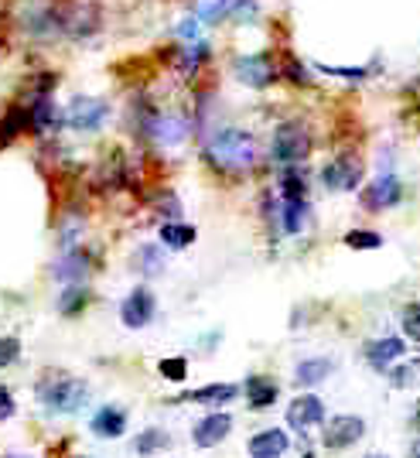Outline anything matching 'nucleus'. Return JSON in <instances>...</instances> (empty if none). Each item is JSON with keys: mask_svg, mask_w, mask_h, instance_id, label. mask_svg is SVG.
Listing matches in <instances>:
<instances>
[{"mask_svg": "<svg viewBox=\"0 0 420 458\" xmlns=\"http://www.w3.org/2000/svg\"><path fill=\"white\" fill-rule=\"evenodd\" d=\"M24 131H31L28 106H7L4 116H0V148H11Z\"/></svg>", "mask_w": 420, "mask_h": 458, "instance_id": "nucleus-17", "label": "nucleus"}, {"mask_svg": "<svg viewBox=\"0 0 420 458\" xmlns=\"http://www.w3.org/2000/svg\"><path fill=\"white\" fill-rule=\"evenodd\" d=\"M281 76V65L270 52H249L232 58V79L247 89H270Z\"/></svg>", "mask_w": 420, "mask_h": 458, "instance_id": "nucleus-5", "label": "nucleus"}, {"mask_svg": "<svg viewBox=\"0 0 420 458\" xmlns=\"http://www.w3.org/2000/svg\"><path fill=\"white\" fill-rule=\"evenodd\" d=\"M212 55V48H209V41L202 38V41H195V45H178V62H174V69L181 72L185 79H195L198 72H202V65L209 62Z\"/></svg>", "mask_w": 420, "mask_h": 458, "instance_id": "nucleus-16", "label": "nucleus"}, {"mask_svg": "<svg viewBox=\"0 0 420 458\" xmlns=\"http://www.w3.org/2000/svg\"><path fill=\"white\" fill-rule=\"evenodd\" d=\"M89 270H93V257H89L86 250H69V253L55 264V277L65 287L82 284V281L89 277Z\"/></svg>", "mask_w": 420, "mask_h": 458, "instance_id": "nucleus-12", "label": "nucleus"}, {"mask_svg": "<svg viewBox=\"0 0 420 458\" xmlns=\"http://www.w3.org/2000/svg\"><path fill=\"white\" fill-rule=\"evenodd\" d=\"M365 458H390V455H365Z\"/></svg>", "mask_w": 420, "mask_h": 458, "instance_id": "nucleus-38", "label": "nucleus"}, {"mask_svg": "<svg viewBox=\"0 0 420 458\" xmlns=\"http://www.w3.org/2000/svg\"><path fill=\"white\" fill-rule=\"evenodd\" d=\"M154 308H157V301H154L151 291L147 287H134L123 298V305H120V318H123L127 328H144L154 318Z\"/></svg>", "mask_w": 420, "mask_h": 458, "instance_id": "nucleus-9", "label": "nucleus"}, {"mask_svg": "<svg viewBox=\"0 0 420 458\" xmlns=\"http://www.w3.org/2000/svg\"><path fill=\"white\" fill-rule=\"evenodd\" d=\"M414 89H417V93H420V79H417V82H414Z\"/></svg>", "mask_w": 420, "mask_h": 458, "instance_id": "nucleus-39", "label": "nucleus"}, {"mask_svg": "<svg viewBox=\"0 0 420 458\" xmlns=\"http://www.w3.org/2000/svg\"><path fill=\"white\" fill-rule=\"evenodd\" d=\"M236 394H239V386H236V383H209V386H202V390H191L185 401H191V403H230V401H236Z\"/></svg>", "mask_w": 420, "mask_h": 458, "instance_id": "nucleus-21", "label": "nucleus"}, {"mask_svg": "<svg viewBox=\"0 0 420 458\" xmlns=\"http://www.w3.org/2000/svg\"><path fill=\"white\" fill-rule=\"evenodd\" d=\"M247 394L253 407H270V403L277 401V383L270 380V377H253L247 383Z\"/></svg>", "mask_w": 420, "mask_h": 458, "instance_id": "nucleus-26", "label": "nucleus"}, {"mask_svg": "<svg viewBox=\"0 0 420 458\" xmlns=\"http://www.w3.org/2000/svg\"><path fill=\"white\" fill-rule=\"evenodd\" d=\"M86 301H89V291L82 284H69L62 291V298H58V311H62V315H79Z\"/></svg>", "mask_w": 420, "mask_h": 458, "instance_id": "nucleus-28", "label": "nucleus"}, {"mask_svg": "<svg viewBox=\"0 0 420 458\" xmlns=\"http://www.w3.org/2000/svg\"><path fill=\"white\" fill-rule=\"evenodd\" d=\"M127 431V414L120 407H99L93 414V435L99 438H120Z\"/></svg>", "mask_w": 420, "mask_h": 458, "instance_id": "nucleus-19", "label": "nucleus"}, {"mask_svg": "<svg viewBox=\"0 0 420 458\" xmlns=\"http://www.w3.org/2000/svg\"><path fill=\"white\" fill-rule=\"evenodd\" d=\"M315 148V137L307 131V123L301 120H284L277 123V131L270 137V157L281 161L284 168H298Z\"/></svg>", "mask_w": 420, "mask_h": 458, "instance_id": "nucleus-2", "label": "nucleus"}, {"mask_svg": "<svg viewBox=\"0 0 420 458\" xmlns=\"http://www.w3.org/2000/svg\"><path fill=\"white\" fill-rule=\"evenodd\" d=\"M410 458H420V455H410Z\"/></svg>", "mask_w": 420, "mask_h": 458, "instance_id": "nucleus-40", "label": "nucleus"}, {"mask_svg": "<svg viewBox=\"0 0 420 458\" xmlns=\"http://www.w3.org/2000/svg\"><path fill=\"white\" fill-rule=\"evenodd\" d=\"M287 431L281 428H267V431H260V435H253L249 438V458H281L287 452Z\"/></svg>", "mask_w": 420, "mask_h": 458, "instance_id": "nucleus-15", "label": "nucleus"}, {"mask_svg": "<svg viewBox=\"0 0 420 458\" xmlns=\"http://www.w3.org/2000/svg\"><path fill=\"white\" fill-rule=\"evenodd\" d=\"M305 223H307V199H301V202H287V199H281V229H284L287 236L301 233Z\"/></svg>", "mask_w": 420, "mask_h": 458, "instance_id": "nucleus-23", "label": "nucleus"}, {"mask_svg": "<svg viewBox=\"0 0 420 458\" xmlns=\"http://www.w3.org/2000/svg\"><path fill=\"white\" fill-rule=\"evenodd\" d=\"M134 267L140 270L144 277H157V274H164V250L151 247V243H144V247L137 250Z\"/></svg>", "mask_w": 420, "mask_h": 458, "instance_id": "nucleus-24", "label": "nucleus"}, {"mask_svg": "<svg viewBox=\"0 0 420 458\" xmlns=\"http://www.w3.org/2000/svg\"><path fill=\"white\" fill-rule=\"evenodd\" d=\"M359 202H363V209H369V212L397 209V206L403 202V182L393 172L376 174L369 185L359 189Z\"/></svg>", "mask_w": 420, "mask_h": 458, "instance_id": "nucleus-7", "label": "nucleus"}, {"mask_svg": "<svg viewBox=\"0 0 420 458\" xmlns=\"http://www.w3.org/2000/svg\"><path fill=\"white\" fill-rule=\"evenodd\" d=\"M365 435V420L356 414H339L328 420L325 428V448H349Z\"/></svg>", "mask_w": 420, "mask_h": 458, "instance_id": "nucleus-10", "label": "nucleus"}, {"mask_svg": "<svg viewBox=\"0 0 420 458\" xmlns=\"http://www.w3.org/2000/svg\"><path fill=\"white\" fill-rule=\"evenodd\" d=\"M106 120H110V99H103V96L76 93L69 99V106L62 110V123L76 134H96Z\"/></svg>", "mask_w": 420, "mask_h": 458, "instance_id": "nucleus-4", "label": "nucleus"}, {"mask_svg": "<svg viewBox=\"0 0 420 458\" xmlns=\"http://www.w3.org/2000/svg\"><path fill=\"white\" fill-rule=\"evenodd\" d=\"M403 332H407V339L420 343V301L403 308Z\"/></svg>", "mask_w": 420, "mask_h": 458, "instance_id": "nucleus-34", "label": "nucleus"}, {"mask_svg": "<svg viewBox=\"0 0 420 458\" xmlns=\"http://www.w3.org/2000/svg\"><path fill=\"white\" fill-rule=\"evenodd\" d=\"M311 69H315V72H325V76H335V79H352V82L369 79L376 72L373 65H356V69H349V65H325V62H311Z\"/></svg>", "mask_w": 420, "mask_h": 458, "instance_id": "nucleus-27", "label": "nucleus"}, {"mask_svg": "<svg viewBox=\"0 0 420 458\" xmlns=\"http://www.w3.org/2000/svg\"><path fill=\"white\" fill-rule=\"evenodd\" d=\"M281 72H284L290 82H298V86H305V82H311V65H305V62H298V58H284V65H281Z\"/></svg>", "mask_w": 420, "mask_h": 458, "instance_id": "nucleus-32", "label": "nucleus"}, {"mask_svg": "<svg viewBox=\"0 0 420 458\" xmlns=\"http://www.w3.org/2000/svg\"><path fill=\"white\" fill-rule=\"evenodd\" d=\"M195 41H202V24H198L195 14H191V18H185L178 28H174V45L185 48V45H195Z\"/></svg>", "mask_w": 420, "mask_h": 458, "instance_id": "nucleus-31", "label": "nucleus"}, {"mask_svg": "<svg viewBox=\"0 0 420 458\" xmlns=\"http://www.w3.org/2000/svg\"><path fill=\"white\" fill-rule=\"evenodd\" d=\"M345 247L349 250H380L382 236L380 233H373V229H352V233H345Z\"/></svg>", "mask_w": 420, "mask_h": 458, "instance_id": "nucleus-30", "label": "nucleus"}, {"mask_svg": "<svg viewBox=\"0 0 420 458\" xmlns=\"http://www.w3.org/2000/svg\"><path fill=\"white\" fill-rule=\"evenodd\" d=\"M14 414V397L7 390H0V420H7Z\"/></svg>", "mask_w": 420, "mask_h": 458, "instance_id": "nucleus-36", "label": "nucleus"}, {"mask_svg": "<svg viewBox=\"0 0 420 458\" xmlns=\"http://www.w3.org/2000/svg\"><path fill=\"white\" fill-rule=\"evenodd\" d=\"M232 428V418L230 414H209V418H202L195 424V431H191V438L198 448H215L219 441L230 435Z\"/></svg>", "mask_w": 420, "mask_h": 458, "instance_id": "nucleus-13", "label": "nucleus"}, {"mask_svg": "<svg viewBox=\"0 0 420 458\" xmlns=\"http://www.w3.org/2000/svg\"><path fill=\"white\" fill-rule=\"evenodd\" d=\"M277 191H281V199H287V202H301V199H307L305 168H301V165H298V168H284L281 178H277Z\"/></svg>", "mask_w": 420, "mask_h": 458, "instance_id": "nucleus-20", "label": "nucleus"}, {"mask_svg": "<svg viewBox=\"0 0 420 458\" xmlns=\"http://www.w3.org/2000/svg\"><path fill=\"white\" fill-rule=\"evenodd\" d=\"M7 458H31V455H7Z\"/></svg>", "mask_w": 420, "mask_h": 458, "instance_id": "nucleus-37", "label": "nucleus"}, {"mask_svg": "<svg viewBox=\"0 0 420 458\" xmlns=\"http://www.w3.org/2000/svg\"><path fill=\"white\" fill-rule=\"evenodd\" d=\"M161 243L172 250H185L195 243V226L189 223H164L161 226Z\"/></svg>", "mask_w": 420, "mask_h": 458, "instance_id": "nucleus-25", "label": "nucleus"}, {"mask_svg": "<svg viewBox=\"0 0 420 458\" xmlns=\"http://www.w3.org/2000/svg\"><path fill=\"white\" fill-rule=\"evenodd\" d=\"M18 352H21L18 339H11V335H0V369L14 363V360H18Z\"/></svg>", "mask_w": 420, "mask_h": 458, "instance_id": "nucleus-35", "label": "nucleus"}, {"mask_svg": "<svg viewBox=\"0 0 420 458\" xmlns=\"http://www.w3.org/2000/svg\"><path fill=\"white\" fill-rule=\"evenodd\" d=\"M363 174H365L363 161L352 151H342L322 168V185L328 191H356L363 185Z\"/></svg>", "mask_w": 420, "mask_h": 458, "instance_id": "nucleus-6", "label": "nucleus"}, {"mask_svg": "<svg viewBox=\"0 0 420 458\" xmlns=\"http://www.w3.org/2000/svg\"><path fill=\"white\" fill-rule=\"evenodd\" d=\"M28 116H31V131H38V134H45V131H52V127L62 123V110H58L52 93L35 96V103L28 106Z\"/></svg>", "mask_w": 420, "mask_h": 458, "instance_id": "nucleus-14", "label": "nucleus"}, {"mask_svg": "<svg viewBox=\"0 0 420 458\" xmlns=\"http://www.w3.org/2000/svg\"><path fill=\"white\" fill-rule=\"evenodd\" d=\"M403 352H407V345L397 335H386V339H376V343L365 345V360L376 366V369H386L393 360H400Z\"/></svg>", "mask_w": 420, "mask_h": 458, "instance_id": "nucleus-18", "label": "nucleus"}, {"mask_svg": "<svg viewBox=\"0 0 420 458\" xmlns=\"http://www.w3.org/2000/svg\"><path fill=\"white\" fill-rule=\"evenodd\" d=\"M82 458H86V455H82Z\"/></svg>", "mask_w": 420, "mask_h": 458, "instance_id": "nucleus-41", "label": "nucleus"}, {"mask_svg": "<svg viewBox=\"0 0 420 458\" xmlns=\"http://www.w3.org/2000/svg\"><path fill=\"white\" fill-rule=\"evenodd\" d=\"M202 157L209 161L212 172L243 178L247 172H253V165L260 157V144L243 127H215L202 144Z\"/></svg>", "mask_w": 420, "mask_h": 458, "instance_id": "nucleus-1", "label": "nucleus"}, {"mask_svg": "<svg viewBox=\"0 0 420 458\" xmlns=\"http://www.w3.org/2000/svg\"><path fill=\"white\" fill-rule=\"evenodd\" d=\"M335 369V363L332 360H325V356H318V360H305V363H298V369H294V380L301 383V386H315V383L328 380V373Z\"/></svg>", "mask_w": 420, "mask_h": 458, "instance_id": "nucleus-22", "label": "nucleus"}, {"mask_svg": "<svg viewBox=\"0 0 420 458\" xmlns=\"http://www.w3.org/2000/svg\"><path fill=\"white\" fill-rule=\"evenodd\" d=\"M168 445H172V438H168L161 428H151V431H144V435L134 441L137 455H154V452H161V448H168Z\"/></svg>", "mask_w": 420, "mask_h": 458, "instance_id": "nucleus-29", "label": "nucleus"}, {"mask_svg": "<svg viewBox=\"0 0 420 458\" xmlns=\"http://www.w3.org/2000/svg\"><path fill=\"white\" fill-rule=\"evenodd\" d=\"M157 373H161L164 380H185V377H189V363H185L181 356H172V360H161V363H157Z\"/></svg>", "mask_w": 420, "mask_h": 458, "instance_id": "nucleus-33", "label": "nucleus"}, {"mask_svg": "<svg viewBox=\"0 0 420 458\" xmlns=\"http://www.w3.org/2000/svg\"><path fill=\"white\" fill-rule=\"evenodd\" d=\"M140 127L157 148H181L191 137V116L181 110H147L140 116Z\"/></svg>", "mask_w": 420, "mask_h": 458, "instance_id": "nucleus-3", "label": "nucleus"}, {"mask_svg": "<svg viewBox=\"0 0 420 458\" xmlns=\"http://www.w3.org/2000/svg\"><path fill=\"white\" fill-rule=\"evenodd\" d=\"M41 397H45V403H48L52 411L72 414V411H79L82 403L89 401V386H86L82 380H69V377H62V380L48 383V386L41 390Z\"/></svg>", "mask_w": 420, "mask_h": 458, "instance_id": "nucleus-8", "label": "nucleus"}, {"mask_svg": "<svg viewBox=\"0 0 420 458\" xmlns=\"http://www.w3.org/2000/svg\"><path fill=\"white\" fill-rule=\"evenodd\" d=\"M322 420H325V403L315 394H301L298 401H290V407H287V424L298 428V431H307V428H315Z\"/></svg>", "mask_w": 420, "mask_h": 458, "instance_id": "nucleus-11", "label": "nucleus"}]
</instances>
